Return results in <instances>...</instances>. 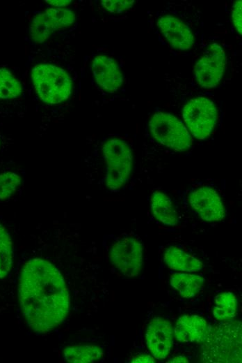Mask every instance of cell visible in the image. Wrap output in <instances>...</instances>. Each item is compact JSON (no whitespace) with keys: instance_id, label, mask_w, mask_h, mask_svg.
Wrapping results in <instances>:
<instances>
[{"instance_id":"17","label":"cell","mask_w":242,"mask_h":363,"mask_svg":"<svg viewBox=\"0 0 242 363\" xmlns=\"http://www.w3.org/2000/svg\"><path fill=\"white\" fill-rule=\"evenodd\" d=\"M104 355L101 346L97 345L72 346L63 351L64 360L71 363H91L99 360Z\"/></svg>"},{"instance_id":"18","label":"cell","mask_w":242,"mask_h":363,"mask_svg":"<svg viewBox=\"0 0 242 363\" xmlns=\"http://www.w3.org/2000/svg\"><path fill=\"white\" fill-rule=\"evenodd\" d=\"M237 311V299L232 292H224L217 295L214 299L213 315L218 320H232Z\"/></svg>"},{"instance_id":"10","label":"cell","mask_w":242,"mask_h":363,"mask_svg":"<svg viewBox=\"0 0 242 363\" xmlns=\"http://www.w3.org/2000/svg\"><path fill=\"white\" fill-rule=\"evenodd\" d=\"M173 330L170 323L161 317L154 318L149 323L146 333V345L156 360L165 359L172 345Z\"/></svg>"},{"instance_id":"3","label":"cell","mask_w":242,"mask_h":363,"mask_svg":"<svg viewBox=\"0 0 242 363\" xmlns=\"http://www.w3.org/2000/svg\"><path fill=\"white\" fill-rule=\"evenodd\" d=\"M31 77L36 94L45 103H61L72 94L70 75L60 66L51 64H37L31 70Z\"/></svg>"},{"instance_id":"23","label":"cell","mask_w":242,"mask_h":363,"mask_svg":"<svg viewBox=\"0 0 242 363\" xmlns=\"http://www.w3.org/2000/svg\"><path fill=\"white\" fill-rule=\"evenodd\" d=\"M21 184V178L15 172L8 171L0 174V200L13 196Z\"/></svg>"},{"instance_id":"22","label":"cell","mask_w":242,"mask_h":363,"mask_svg":"<svg viewBox=\"0 0 242 363\" xmlns=\"http://www.w3.org/2000/svg\"><path fill=\"white\" fill-rule=\"evenodd\" d=\"M55 31L64 29L72 25L75 20V13L69 8H49L45 10Z\"/></svg>"},{"instance_id":"9","label":"cell","mask_w":242,"mask_h":363,"mask_svg":"<svg viewBox=\"0 0 242 363\" xmlns=\"http://www.w3.org/2000/svg\"><path fill=\"white\" fill-rule=\"evenodd\" d=\"M192 208L205 221H220L225 215L220 196L212 187L204 186L193 190L189 195Z\"/></svg>"},{"instance_id":"21","label":"cell","mask_w":242,"mask_h":363,"mask_svg":"<svg viewBox=\"0 0 242 363\" xmlns=\"http://www.w3.org/2000/svg\"><path fill=\"white\" fill-rule=\"evenodd\" d=\"M19 81L6 68H0V99L12 100L22 94Z\"/></svg>"},{"instance_id":"12","label":"cell","mask_w":242,"mask_h":363,"mask_svg":"<svg viewBox=\"0 0 242 363\" xmlns=\"http://www.w3.org/2000/svg\"><path fill=\"white\" fill-rule=\"evenodd\" d=\"M157 26L170 45L177 50H187L194 43V36L183 21L170 15L161 16Z\"/></svg>"},{"instance_id":"25","label":"cell","mask_w":242,"mask_h":363,"mask_svg":"<svg viewBox=\"0 0 242 363\" xmlns=\"http://www.w3.org/2000/svg\"><path fill=\"white\" fill-rule=\"evenodd\" d=\"M242 3L241 0L236 1L233 4L232 18L234 27L240 35L242 34Z\"/></svg>"},{"instance_id":"15","label":"cell","mask_w":242,"mask_h":363,"mask_svg":"<svg viewBox=\"0 0 242 363\" xmlns=\"http://www.w3.org/2000/svg\"><path fill=\"white\" fill-rule=\"evenodd\" d=\"M151 209L154 218L166 225H176L178 214L171 199L164 193L155 191L151 196Z\"/></svg>"},{"instance_id":"11","label":"cell","mask_w":242,"mask_h":363,"mask_svg":"<svg viewBox=\"0 0 242 363\" xmlns=\"http://www.w3.org/2000/svg\"><path fill=\"white\" fill-rule=\"evenodd\" d=\"M91 71L97 84L107 92L116 91L123 82V75L118 65L110 57L96 56L91 62Z\"/></svg>"},{"instance_id":"16","label":"cell","mask_w":242,"mask_h":363,"mask_svg":"<svg viewBox=\"0 0 242 363\" xmlns=\"http://www.w3.org/2000/svg\"><path fill=\"white\" fill-rule=\"evenodd\" d=\"M170 283L182 297L191 298L203 288L204 279L199 275L176 272L171 274Z\"/></svg>"},{"instance_id":"28","label":"cell","mask_w":242,"mask_h":363,"mask_svg":"<svg viewBox=\"0 0 242 363\" xmlns=\"http://www.w3.org/2000/svg\"><path fill=\"white\" fill-rule=\"evenodd\" d=\"M168 362H173V363H188L189 362V360L187 357L185 356H176L173 358H172Z\"/></svg>"},{"instance_id":"27","label":"cell","mask_w":242,"mask_h":363,"mask_svg":"<svg viewBox=\"0 0 242 363\" xmlns=\"http://www.w3.org/2000/svg\"><path fill=\"white\" fill-rule=\"evenodd\" d=\"M49 4L56 6L58 8L65 7L70 5L72 2L71 0H49L47 1Z\"/></svg>"},{"instance_id":"5","label":"cell","mask_w":242,"mask_h":363,"mask_svg":"<svg viewBox=\"0 0 242 363\" xmlns=\"http://www.w3.org/2000/svg\"><path fill=\"white\" fill-rule=\"evenodd\" d=\"M153 138L160 144L175 151H186L192 144L186 126L175 116L166 112H156L149 121Z\"/></svg>"},{"instance_id":"14","label":"cell","mask_w":242,"mask_h":363,"mask_svg":"<svg viewBox=\"0 0 242 363\" xmlns=\"http://www.w3.org/2000/svg\"><path fill=\"white\" fill-rule=\"evenodd\" d=\"M163 260L170 269L176 271L197 272L203 267L199 259L176 246L166 249Z\"/></svg>"},{"instance_id":"7","label":"cell","mask_w":242,"mask_h":363,"mask_svg":"<svg viewBox=\"0 0 242 363\" xmlns=\"http://www.w3.org/2000/svg\"><path fill=\"white\" fill-rule=\"evenodd\" d=\"M109 258L122 274L135 277L143 267V245L136 238L124 236L112 245Z\"/></svg>"},{"instance_id":"1","label":"cell","mask_w":242,"mask_h":363,"mask_svg":"<svg viewBox=\"0 0 242 363\" xmlns=\"http://www.w3.org/2000/svg\"><path fill=\"white\" fill-rule=\"evenodd\" d=\"M19 300L28 325L47 333L60 325L69 312V294L59 270L42 258L28 260L20 273Z\"/></svg>"},{"instance_id":"24","label":"cell","mask_w":242,"mask_h":363,"mask_svg":"<svg viewBox=\"0 0 242 363\" xmlns=\"http://www.w3.org/2000/svg\"><path fill=\"white\" fill-rule=\"evenodd\" d=\"M134 3V0H102V5L110 13H122L130 9Z\"/></svg>"},{"instance_id":"20","label":"cell","mask_w":242,"mask_h":363,"mask_svg":"<svg viewBox=\"0 0 242 363\" xmlns=\"http://www.w3.org/2000/svg\"><path fill=\"white\" fill-rule=\"evenodd\" d=\"M54 31V26L45 12L35 15L30 26V36L35 43L45 42Z\"/></svg>"},{"instance_id":"8","label":"cell","mask_w":242,"mask_h":363,"mask_svg":"<svg viewBox=\"0 0 242 363\" xmlns=\"http://www.w3.org/2000/svg\"><path fill=\"white\" fill-rule=\"evenodd\" d=\"M226 61L223 47L218 43L211 44L193 68L197 83L206 89L217 87L223 76Z\"/></svg>"},{"instance_id":"2","label":"cell","mask_w":242,"mask_h":363,"mask_svg":"<svg viewBox=\"0 0 242 363\" xmlns=\"http://www.w3.org/2000/svg\"><path fill=\"white\" fill-rule=\"evenodd\" d=\"M242 325L238 320H226L210 327L201 343V360L208 363L241 362Z\"/></svg>"},{"instance_id":"26","label":"cell","mask_w":242,"mask_h":363,"mask_svg":"<svg viewBox=\"0 0 242 363\" xmlns=\"http://www.w3.org/2000/svg\"><path fill=\"white\" fill-rule=\"evenodd\" d=\"M131 362H134V363H154V362H155V359L152 356H150V355H145V354H142V355H139L134 357L131 360Z\"/></svg>"},{"instance_id":"13","label":"cell","mask_w":242,"mask_h":363,"mask_svg":"<svg viewBox=\"0 0 242 363\" xmlns=\"http://www.w3.org/2000/svg\"><path fill=\"white\" fill-rule=\"evenodd\" d=\"M210 326L204 318L197 315L180 316L174 327L173 334L182 343H202L206 338Z\"/></svg>"},{"instance_id":"6","label":"cell","mask_w":242,"mask_h":363,"mask_svg":"<svg viewBox=\"0 0 242 363\" xmlns=\"http://www.w3.org/2000/svg\"><path fill=\"white\" fill-rule=\"evenodd\" d=\"M182 115L192 135L199 140L209 137L217 121L216 106L206 97L190 100L184 107Z\"/></svg>"},{"instance_id":"4","label":"cell","mask_w":242,"mask_h":363,"mask_svg":"<svg viewBox=\"0 0 242 363\" xmlns=\"http://www.w3.org/2000/svg\"><path fill=\"white\" fill-rule=\"evenodd\" d=\"M102 151L106 165L105 184L110 190H118L130 176L133 166L131 149L125 141L111 138L103 145Z\"/></svg>"},{"instance_id":"19","label":"cell","mask_w":242,"mask_h":363,"mask_svg":"<svg viewBox=\"0 0 242 363\" xmlns=\"http://www.w3.org/2000/svg\"><path fill=\"white\" fill-rule=\"evenodd\" d=\"M14 258L13 244L6 228L0 223V279L10 272Z\"/></svg>"}]
</instances>
